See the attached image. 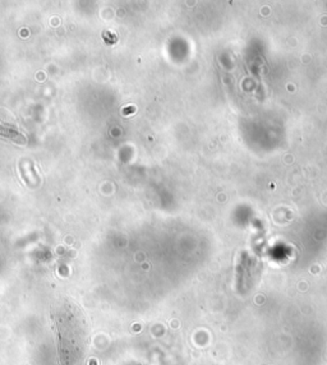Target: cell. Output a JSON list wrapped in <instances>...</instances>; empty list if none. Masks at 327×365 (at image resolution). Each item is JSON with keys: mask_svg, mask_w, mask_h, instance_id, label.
<instances>
[{"mask_svg": "<svg viewBox=\"0 0 327 365\" xmlns=\"http://www.w3.org/2000/svg\"><path fill=\"white\" fill-rule=\"evenodd\" d=\"M0 134L6 135V137H17V132L16 129L12 128L9 124H6V122L0 120Z\"/></svg>", "mask_w": 327, "mask_h": 365, "instance_id": "1", "label": "cell"}]
</instances>
